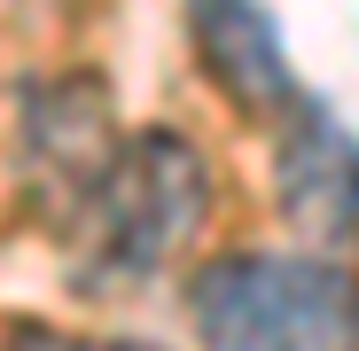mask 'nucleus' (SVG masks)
Masks as SVG:
<instances>
[{
  "label": "nucleus",
  "instance_id": "f03ea898",
  "mask_svg": "<svg viewBox=\"0 0 359 351\" xmlns=\"http://www.w3.org/2000/svg\"><path fill=\"white\" fill-rule=\"evenodd\" d=\"M203 211H211V172H203L196 141H180L172 125L126 133L94 211L79 219V281L86 289H141L149 273H164L196 242Z\"/></svg>",
  "mask_w": 359,
  "mask_h": 351
},
{
  "label": "nucleus",
  "instance_id": "f257e3e1",
  "mask_svg": "<svg viewBox=\"0 0 359 351\" xmlns=\"http://www.w3.org/2000/svg\"><path fill=\"white\" fill-rule=\"evenodd\" d=\"M203 351H359V273L328 250H226L188 281Z\"/></svg>",
  "mask_w": 359,
  "mask_h": 351
},
{
  "label": "nucleus",
  "instance_id": "7ed1b4c3",
  "mask_svg": "<svg viewBox=\"0 0 359 351\" xmlns=\"http://www.w3.org/2000/svg\"><path fill=\"white\" fill-rule=\"evenodd\" d=\"M126 125L109 117L102 78H47L24 94V180L47 211H63V226H79L109 180Z\"/></svg>",
  "mask_w": 359,
  "mask_h": 351
},
{
  "label": "nucleus",
  "instance_id": "20e7f679",
  "mask_svg": "<svg viewBox=\"0 0 359 351\" xmlns=\"http://www.w3.org/2000/svg\"><path fill=\"white\" fill-rule=\"evenodd\" d=\"M273 203L313 250H344L359 234V141L336 125V109L297 102L273 149Z\"/></svg>",
  "mask_w": 359,
  "mask_h": 351
},
{
  "label": "nucleus",
  "instance_id": "39448f33",
  "mask_svg": "<svg viewBox=\"0 0 359 351\" xmlns=\"http://www.w3.org/2000/svg\"><path fill=\"white\" fill-rule=\"evenodd\" d=\"M188 39L203 55L211 86L234 109L281 117V109L305 102L297 94V71H289V47H281V32H273V16L258 0H188Z\"/></svg>",
  "mask_w": 359,
  "mask_h": 351
},
{
  "label": "nucleus",
  "instance_id": "423d86ee",
  "mask_svg": "<svg viewBox=\"0 0 359 351\" xmlns=\"http://www.w3.org/2000/svg\"><path fill=\"white\" fill-rule=\"evenodd\" d=\"M8 351H164V343H141V336H71V328L24 320V328H8Z\"/></svg>",
  "mask_w": 359,
  "mask_h": 351
}]
</instances>
